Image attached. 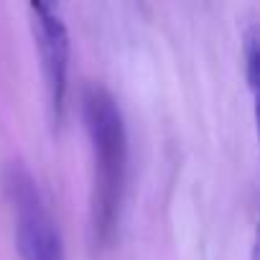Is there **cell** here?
I'll use <instances>...</instances> for the list:
<instances>
[{
  "label": "cell",
  "instance_id": "1",
  "mask_svg": "<svg viewBox=\"0 0 260 260\" xmlns=\"http://www.w3.org/2000/svg\"><path fill=\"white\" fill-rule=\"evenodd\" d=\"M84 127L92 143L94 179H92V237L105 245L117 224L122 191H125V169H127V136L125 120L115 97L92 84L82 97Z\"/></svg>",
  "mask_w": 260,
  "mask_h": 260
},
{
  "label": "cell",
  "instance_id": "2",
  "mask_svg": "<svg viewBox=\"0 0 260 260\" xmlns=\"http://www.w3.org/2000/svg\"><path fill=\"white\" fill-rule=\"evenodd\" d=\"M3 184L13 209L16 247L21 252V260H67L61 232L31 171L21 164H8Z\"/></svg>",
  "mask_w": 260,
  "mask_h": 260
},
{
  "label": "cell",
  "instance_id": "3",
  "mask_svg": "<svg viewBox=\"0 0 260 260\" xmlns=\"http://www.w3.org/2000/svg\"><path fill=\"white\" fill-rule=\"evenodd\" d=\"M31 31L41 56V72L49 92L51 117L59 125L67 110V92H69V31L59 11L49 3H31Z\"/></svg>",
  "mask_w": 260,
  "mask_h": 260
},
{
  "label": "cell",
  "instance_id": "4",
  "mask_svg": "<svg viewBox=\"0 0 260 260\" xmlns=\"http://www.w3.org/2000/svg\"><path fill=\"white\" fill-rule=\"evenodd\" d=\"M257 44H260V31L257 23H252L245 31V77H247V87L255 94L257 92Z\"/></svg>",
  "mask_w": 260,
  "mask_h": 260
}]
</instances>
